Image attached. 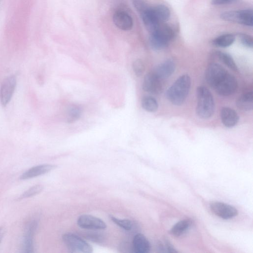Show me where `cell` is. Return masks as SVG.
<instances>
[{
	"label": "cell",
	"mask_w": 253,
	"mask_h": 253,
	"mask_svg": "<svg viewBox=\"0 0 253 253\" xmlns=\"http://www.w3.org/2000/svg\"><path fill=\"white\" fill-rule=\"evenodd\" d=\"M191 84V79L188 75L180 76L167 90V99L175 106L182 105L188 95Z\"/></svg>",
	"instance_id": "cell-1"
},
{
	"label": "cell",
	"mask_w": 253,
	"mask_h": 253,
	"mask_svg": "<svg viewBox=\"0 0 253 253\" xmlns=\"http://www.w3.org/2000/svg\"><path fill=\"white\" fill-rule=\"evenodd\" d=\"M196 96L197 116L203 119L211 118L215 111V104L212 93L207 88L199 86L197 89Z\"/></svg>",
	"instance_id": "cell-2"
},
{
	"label": "cell",
	"mask_w": 253,
	"mask_h": 253,
	"mask_svg": "<svg viewBox=\"0 0 253 253\" xmlns=\"http://www.w3.org/2000/svg\"><path fill=\"white\" fill-rule=\"evenodd\" d=\"M63 239L66 247L71 252L91 253L93 251L92 247L77 235L72 233H66Z\"/></svg>",
	"instance_id": "cell-3"
},
{
	"label": "cell",
	"mask_w": 253,
	"mask_h": 253,
	"mask_svg": "<svg viewBox=\"0 0 253 253\" xmlns=\"http://www.w3.org/2000/svg\"><path fill=\"white\" fill-rule=\"evenodd\" d=\"M220 18L226 22L248 27H252L253 25V15L251 10L225 12L221 14Z\"/></svg>",
	"instance_id": "cell-4"
},
{
	"label": "cell",
	"mask_w": 253,
	"mask_h": 253,
	"mask_svg": "<svg viewBox=\"0 0 253 253\" xmlns=\"http://www.w3.org/2000/svg\"><path fill=\"white\" fill-rule=\"evenodd\" d=\"M228 73L220 65L212 63L206 70L205 79L207 83L214 89L225 78Z\"/></svg>",
	"instance_id": "cell-5"
},
{
	"label": "cell",
	"mask_w": 253,
	"mask_h": 253,
	"mask_svg": "<svg viewBox=\"0 0 253 253\" xmlns=\"http://www.w3.org/2000/svg\"><path fill=\"white\" fill-rule=\"evenodd\" d=\"M17 85V79L14 75L6 78L0 89V100L2 105L5 107L11 101Z\"/></svg>",
	"instance_id": "cell-6"
},
{
	"label": "cell",
	"mask_w": 253,
	"mask_h": 253,
	"mask_svg": "<svg viewBox=\"0 0 253 253\" xmlns=\"http://www.w3.org/2000/svg\"><path fill=\"white\" fill-rule=\"evenodd\" d=\"M238 88V82L234 76L227 74L224 80L214 89L219 95L227 97L234 94Z\"/></svg>",
	"instance_id": "cell-7"
},
{
	"label": "cell",
	"mask_w": 253,
	"mask_h": 253,
	"mask_svg": "<svg viewBox=\"0 0 253 253\" xmlns=\"http://www.w3.org/2000/svg\"><path fill=\"white\" fill-rule=\"evenodd\" d=\"M210 208L215 215L225 219L232 218L238 214L235 207L222 202H213L210 205Z\"/></svg>",
	"instance_id": "cell-8"
},
{
	"label": "cell",
	"mask_w": 253,
	"mask_h": 253,
	"mask_svg": "<svg viewBox=\"0 0 253 253\" xmlns=\"http://www.w3.org/2000/svg\"><path fill=\"white\" fill-rule=\"evenodd\" d=\"M77 224L82 228L90 230H103L107 227V224L102 219L89 215L79 217Z\"/></svg>",
	"instance_id": "cell-9"
},
{
	"label": "cell",
	"mask_w": 253,
	"mask_h": 253,
	"mask_svg": "<svg viewBox=\"0 0 253 253\" xmlns=\"http://www.w3.org/2000/svg\"><path fill=\"white\" fill-rule=\"evenodd\" d=\"M160 79L153 72L149 73L145 77L143 83L144 91L153 95L161 93L162 85Z\"/></svg>",
	"instance_id": "cell-10"
},
{
	"label": "cell",
	"mask_w": 253,
	"mask_h": 253,
	"mask_svg": "<svg viewBox=\"0 0 253 253\" xmlns=\"http://www.w3.org/2000/svg\"><path fill=\"white\" fill-rule=\"evenodd\" d=\"M38 224L36 220H32L26 227L23 243V252H34V238Z\"/></svg>",
	"instance_id": "cell-11"
},
{
	"label": "cell",
	"mask_w": 253,
	"mask_h": 253,
	"mask_svg": "<svg viewBox=\"0 0 253 253\" xmlns=\"http://www.w3.org/2000/svg\"><path fill=\"white\" fill-rule=\"evenodd\" d=\"M151 35L168 45L170 41L174 38L175 33L170 26L163 23L160 24L156 30L151 34Z\"/></svg>",
	"instance_id": "cell-12"
},
{
	"label": "cell",
	"mask_w": 253,
	"mask_h": 253,
	"mask_svg": "<svg viewBox=\"0 0 253 253\" xmlns=\"http://www.w3.org/2000/svg\"><path fill=\"white\" fill-rule=\"evenodd\" d=\"M176 64L172 59H169L158 66L153 72L160 79L171 76L175 72Z\"/></svg>",
	"instance_id": "cell-13"
},
{
	"label": "cell",
	"mask_w": 253,
	"mask_h": 253,
	"mask_svg": "<svg viewBox=\"0 0 253 253\" xmlns=\"http://www.w3.org/2000/svg\"><path fill=\"white\" fill-rule=\"evenodd\" d=\"M115 25L119 29L128 31L131 30L133 26V21L131 17L123 11H117L113 17Z\"/></svg>",
	"instance_id": "cell-14"
},
{
	"label": "cell",
	"mask_w": 253,
	"mask_h": 253,
	"mask_svg": "<svg viewBox=\"0 0 253 253\" xmlns=\"http://www.w3.org/2000/svg\"><path fill=\"white\" fill-rule=\"evenodd\" d=\"M57 166L52 164H43L35 166L24 173L20 177L22 180H26L37 177L52 171Z\"/></svg>",
	"instance_id": "cell-15"
},
{
	"label": "cell",
	"mask_w": 253,
	"mask_h": 253,
	"mask_svg": "<svg viewBox=\"0 0 253 253\" xmlns=\"http://www.w3.org/2000/svg\"><path fill=\"white\" fill-rule=\"evenodd\" d=\"M220 118L223 124L228 128L235 126L239 121V116L237 112L231 108L224 107L220 110Z\"/></svg>",
	"instance_id": "cell-16"
},
{
	"label": "cell",
	"mask_w": 253,
	"mask_h": 253,
	"mask_svg": "<svg viewBox=\"0 0 253 253\" xmlns=\"http://www.w3.org/2000/svg\"><path fill=\"white\" fill-rule=\"evenodd\" d=\"M150 12L154 20L158 24H163L166 22L169 19L171 15L169 8L163 5L151 7Z\"/></svg>",
	"instance_id": "cell-17"
},
{
	"label": "cell",
	"mask_w": 253,
	"mask_h": 253,
	"mask_svg": "<svg viewBox=\"0 0 253 253\" xmlns=\"http://www.w3.org/2000/svg\"><path fill=\"white\" fill-rule=\"evenodd\" d=\"M133 248L136 253H147L150 250V244L145 236L142 234L136 235L133 241Z\"/></svg>",
	"instance_id": "cell-18"
},
{
	"label": "cell",
	"mask_w": 253,
	"mask_h": 253,
	"mask_svg": "<svg viewBox=\"0 0 253 253\" xmlns=\"http://www.w3.org/2000/svg\"><path fill=\"white\" fill-rule=\"evenodd\" d=\"M236 106L240 110L250 111L253 108V94L252 92L244 93L236 101Z\"/></svg>",
	"instance_id": "cell-19"
},
{
	"label": "cell",
	"mask_w": 253,
	"mask_h": 253,
	"mask_svg": "<svg viewBox=\"0 0 253 253\" xmlns=\"http://www.w3.org/2000/svg\"><path fill=\"white\" fill-rule=\"evenodd\" d=\"M235 40L234 36L226 34L220 36L213 40L212 44L216 47L226 48L231 45Z\"/></svg>",
	"instance_id": "cell-20"
},
{
	"label": "cell",
	"mask_w": 253,
	"mask_h": 253,
	"mask_svg": "<svg viewBox=\"0 0 253 253\" xmlns=\"http://www.w3.org/2000/svg\"><path fill=\"white\" fill-rule=\"evenodd\" d=\"M191 224L192 221L190 219L181 220L173 226L171 233L175 236L179 237L184 233Z\"/></svg>",
	"instance_id": "cell-21"
},
{
	"label": "cell",
	"mask_w": 253,
	"mask_h": 253,
	"mask_svg": "<svg viewBox=\"0 0 253 253\" xmlns=\"http://www.w3.org/2000/svg\"><path fill=\"white\" fill-rule=\"evenodd\" d=\"M143 108L149 112H155L158 109V104L155 99L150 96H145L142 100Z\"/></svg>",
	"instance_id": "cell-22"
},
{
	"label": "cell",
	"mask_w": 253,
	"mask_h": 253,
	"mask_svg": "<svg viewBox=\"0 0 253 253\" xmlns=\"http://www.w3.org/2000/svg\"><path fill=\"white\" fill-rule=\"evenodd\" d=\"M216 55L228 68L234 72L238 71V68L234 60L229 55L221 52H217Z\"/></svg>",
	"instance_id": "cell-23"
},
{
	"label": "cell",
	"mask_w": 253,
	"mask_h": 253,
	"mask_svg": "<svg viewBox=\"0 0 253 253\" xmlns=\"http://www.w3.org/2000/svg\"><path fill=\"white\" fill-rule=\"evenodd\" d=\"M82 113L81 108L78 105H73L69 109L67 122L68 123H73L80 118Z\"/></svg>",
	"instance_id": "cell-24"
},
{
	"label": "cell",
	"mask_w": 253,
	"mask_h": 253,
	"mask_svg": "<svg viewBox=\"0 0 253 253\" xmlns=\"http://www.w3.org/2000/svg\"><path fill=\"white\" fill-rule=\"evenodd\" d=\"M110 218L113 222L126 230H130L133 227V224L130 220L119 219L112 216H110Z\"/></svg>",
	"instance_id": "cell-25"
},
{
	"label": "cell",
	"mask_w": 253,
	"mask_h": 253,
	"mask_svg": "<svg viewBox=\"0 0 253 253\" xmlns=\"http://www.w3.org/2000/svg\"><path fill=\"white\" fill-rule=\"evenodd\" d=\"M43 189L41 185H36L30 188L24 192L19 198V200L35 196L40 193Z\"/></svg>",
	"instance_id": "cell-26"
},
{
	"label": "cell",
	"mask_w": 253,
	"mask_h": 253,
	"mask_svg": "<svg viewBox=\"0 0 253 253\" xmlns=\"http://www.w3.org/2000/svg\"><path fill=\"white\" fill-rule=\"evenodd\" d=\"M132 68L135 75L138 77L141 76L145 72V64L140 59L136 60L134 62Z\"/></svg>",
	"instance_id": "cell-27"
},
{
	"label": "cell",
	"mask_w": 253,
	"mask_h": 253,
	"mask_svg": "<svg viewBox=\"0 0 253 253\" xmlns=\"http://www.w3.org/2000/svg\"><path fill=\"white\" fill-rule=\"evenodd\" d=\"M133 3L140 14L144 12L149 7L144 0H133Z\"/></svg>",
	"instance_id": "cell-28"
},
{
	"label": "cell",
	"mask_w": 253,
	"mask_h": 253,
	"mask_svg": "<svg viewBox=\"0 0 253 253\" xmlns=\"http://www.w3.org/2000/svg\"><path fill=\"white\" fill-rule=\"evenodd\" d=\"M239 38L241 43L245 47L252 48L253 46V38L246 34H241L239 35Z\"/></svg>",
	"instance_id": "cell-29"
},
{
	"label": "cell",
	"mask_w": 253,
	"mask_h": 253,
	"mask_svg": "<svg viewBox=\"0 0 253 253\" xmlns=\"http://www.w3.org/2000/svg\"><path fill=\"white\" fill-rule=\"evenodd\" d=\"M238 0H212V4L216 6H220L231 4L237 1Z\"/></svg>",
	"instance_id": "cell-30"
},
{
	"label": "cell",
	"mask_w": 253,
	"mask_h": 253,
	"mask_svg": "<svg viewBox=\"0 0 253 253\" xmlns=\"http://www.w3.org/2000/svg\"><path fill=\"white\" fill-rule=\"evenodd\" d=\"M166 245L169 252H177L168 241H166Z\"/></svg>",
	"instance_id": "cell-31"
},
{
	"label": "cell",
	"mask_w": 253,
	"mask_h": 253,
	"mask_svg": "<svg viewBox=\"0 0 253 253\" xmlns=\"http://www.w3.org/2000/svg\"><path fill=\"white\" fill-rule=\"evenodd\" d=\"M5 233V229L3 227H0V244L3 238V236Z\"/></svg>",
	"instance_id": "cell-32"
},
{
	"label": "cell",
	"mask_w": 253,
	"mask_h": 253,
	"mask_svg": "<svg viewBox=\"0 0 253 253\" xmlns=\"http://www.w3.org/2000/svg\"><path fill=\"white\" fill-rule=\"evenodd\" d=\"M0 1H1V0H0Z\"/></svg>",
	"instance_id": "cell-33"
}]
</instances>
